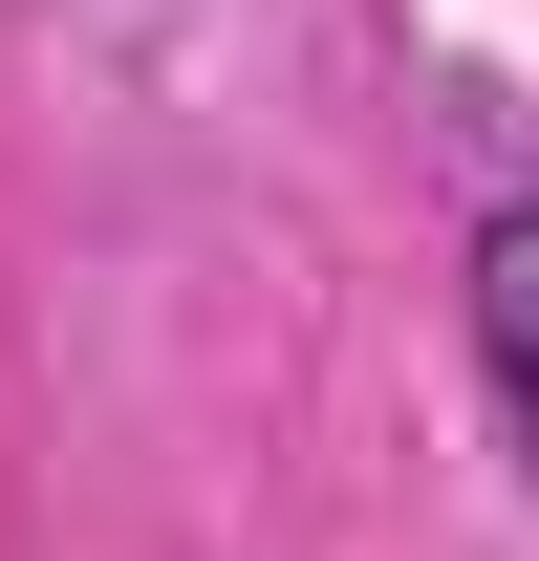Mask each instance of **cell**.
Instances as JSON below:
<instances>
[{"mask_svg":"<svg viewBox=\"0 0 539 561\" xmlns=\"http://www.w3.org/2000/svg\"><path fill=\"white\" fill-rule=\"evenodd\" d=\"M474 346H496V411H518V454H539V216L474 238Z\"/></svg>","mask_w":539,"mask_h":561,"instance_id":"6da1fadb","label":"cell"}]
</instances>
